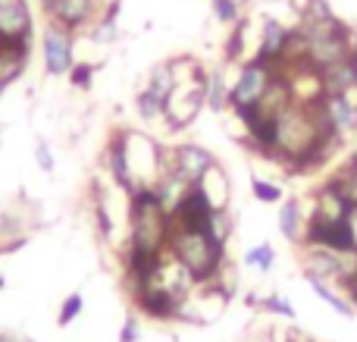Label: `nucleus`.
I'll use <instances>...</instances> for the list:
<instances>
[{
  "label": "nucleus",
  "mask_w": 357,
  "mask_h": 342,
  "mask_svg": "<svg viewBox=\"0 0 357 342\" xmlns=\"http://www.w3.org/2000/svg\"><path fill=\"white\" fill-rule=\"evenodd\" d=\"M169 236H173V220L163 201L157 198L154 186H138L129 195V239L126 242L148 255H163L169 248Z\"/></svg>",
  "instance_id": "nucleus-1"
},
{
  "label": "nucleus",
  "mask_w": 357,
  "mask_h": 342,
  "mask_svg": "<svg viewBox=\"0 0 357 342\" xmlns=\"http://www.w3.org/2000/svg\"><path fill=\"white\" fill-rule=\"evenodd\" d=\"M167 251L182 264L185 274L197 283V289H210L229 264L226 245L213 242L204 230H178V226H173Z\"/></svg>",
  "instance_id": "nucleus-2"
},
{
  "label": "nucleus",
  "mask_w": 357,
  "mask_h": 342,
  "mask_svg": "<svg viewBox=\"0 0 357 342\" xmlns=\"http://www.w3.org/2000/svg\"><path fill=\"white\" fill-rule=\"evenodd\" d=\"M276 75H279V69L270 66V63H264V60H257V57L238 63V73H235V79L229 82V110L238 113V110L257 107L260 101H264V94L270 91Z\"/></svg>",
  "instance_id": "nucleus-3"
},
{
  "label": "nucleus",
  "mask_w": 357,
  "mask_h": 342,
  "mask_svg": "<svg viewBox=\"0 0 357 342\" xmlns=\"http://www.w3.org/2000/svg\"><path fill=\"white\" fill-rule=\"evenodd\" d=\"M310 110H314L317 126H320L323 135H335L342 142H348L357 132V88H351L345 94H326Z\"/></svg>",
  "instance_id": "nucleus-4"
},
{
  "label": "nucleus",
  "mask_w": 357,
  "mask_h": 342,
  "mask_svg": "<svg viewBox=\"0 0 357 342\" xmlns=\"http://www.w3.org/2000/svg\"><path fill=\"white\" fill-rule=\"evenodd\" d=\"M213 167H216V157L197 142H182L163 151V173L182 176L188 186L201 182Z\"/></svg>",
  "instance_id": "nucleus-5"
},
{
  "label": "nucleus",
  "mask_w": 357,
  "mask_h": 342,
  "mask_svg": "<svg viewBox=\"0 0 357 342\" xmlns=\"http://www.w3.org/2000/svg\"><path fill=\"white\" fill-rule=\"evenodd\" d=\"M41 60H44V73L60 79L69 75V69L75 66V35L60 25H44L41 31Z\"/></svg>",
  "instance_id": "nucleus-6"
},
{
  "label": "nucleus",
  "mask_w": 357,
  "mask_h": 342,
  "mask_svg": "<svg viewBox=\"0 0 357 342\" xmlns=\"http://www.w3.org/2000/svg\"><path fill=\"white\" fill-rule=\"evenodd\" d=\"M41 10L50 25H60V29L79 35L82 29H91V22L100 13V3L98 0H47L41 3Z\"/></svg>",
  "instance_id": "nucleus-7"
},
{
  "label": "nucleus",
  "mask_w": 357,
  "mask_h": 342,
  "mask_svg": "<svg viewBox=\"0 0 357 342\" xmlns=\"http://www.w3.org/2000/svg\"><path fill=\"white\" fill-rule=\"evenodd\" d=\"M301 245H317V248L329 251H357V230L354 220L345 223H320V220H307Z\"/></svg>",
  "instance_id": "nucleus-8"
},
{
  "label": "nucleus",
  "mask_w": 357,
  "mask_h": 342,
  "mask_svg": "<svg viewBox=\"0 0 357 342\" xmlns=\"http://www.w3.org/2000/svg\"><path fill=\"white\" fill-rule=\"evenodd\" d=\"M216 207L210 205V198L204 195L201 186H188V192L176 201V207L169 211V220L178 230H207L210 217Z\"/></svg>",
  "instance_id": "nucleus-9"
},
{
  "label": "nucleus",
  "mask_w": 357,
  "mask_h": 342,
  "mask_svg": "<svg viewBox=\"0 0 357 342\" xmlns=\"http://www.w3.org/2000/svg\"><path fill=\"white\" fill-rule=\"evenodd\" d=\"M289 35H291V25L279 22V19L266 16L264 25H260V41H257V60L270 63L276 66L279 73L285 69V50H289Z\"/></svg>",
  "instance_id": "nucleus-10"
},
{
  "label": "nucleus",
  "mask_w": 357,
  "mask_h": 342,
  "mask_svg": "<svg viewBox=\"0 0 357 342\" xmlns=\"http://www.w3.org/2000/svg\"><path fill=\"white\" fill-rule=\"evenodd\" d=\"M307 220H320V223H345V220H354V205L333 188L329 182H323L314 195V211H310Z\"/></svg>",
  "instance_id": "nucleus-11"
},
{
  "label": "nucleus",
  "mask_w": 357,
  "mask_h": 342,
  "mask_svg": "<svg viewBox=\"0 0 357 342\" xmlns=\"http://www.w3.org/2000/svg\"><path fill=\"white\" fill-rule=\"evenodd\" d=\"M104 163H107V170H110L113 182H116L126 195L135 192L138 182H135V176H132L129 154H126V129H116L110 135V142H107V148H104Z\"/></svg>",
  "instance_id": "nucleus-12"
},
{
  "label": "nucleus",
  "mask_w": 357,
  "mask_h": 342,
  "mask_svg": "<svg viewBox=\"0 0 357 342\" xmlns=\"http://www.w3.org/2000/svg\"><path fill=\"white\" fill-rule=\"evenodd\" d=\"M0 31L13 38H35V16L29 0H0Z\"/></svg>",
  "instance_id": "nucleus-13"
},
{
  "label": "nucleus",
  "mask_w": 357,
  "mask_h": 342,
  "mask_svg": "<svg viewBox=\"0 0 357 342\" xmlns=\"http://www.w3.org/2000/svg\"><path fill=\"white\" fill-rule=\"evenodd\" d=\"M320 75H323V91L326 94H345L357 88V50H351L345 60L320 69Z\"/></svg>",
  "instance_id": "nucleus-14"
},
{
  "label": "nucleus",
  "mask_w": 357,
  "mask_h": 342,
  "mask_svg": "<svg viewBox=\"0 0 357 342\" xmlns=\"http://www.w3.org/2000/svg\"><path fill=\"white\" fill-rule=\"evenodd\" d=\"M304 230H307V214H304L301 201L298 198H282V205H279V232H282L289 242L301 245L304 242Z\"/></svg>",
  "instance_id": "nucleus-15"
},
{
  "label": "nucleus",
  "mask_w": 357,
  "mask_h": 342,
  "mask_svg": "<svg viewBox=\"0 0 357 342\" xmlns=\"http://www.w3.org/2000/svg\"><path fill=\"white\" fill-rule=\"evenodd\" d=\"M307 286L314 289V292L320 295V299L326 302L335 314H342V318H354V314H357V308L345 299V295H342V289L335 286V283H326V280H320V276H310L307 274Z\"/></svg>",
  "instance_id": "nucleus-16"
},
{
  "label": "nucleus",
  "mask_w": 357,
  "mask_h": 342,
  "mask_svg": "<svg viewBox=\"0 0 357 342\" xmlns=\"http://www.w3.org/2000/svg\"><path fill=\"white\" fill-rule=\"evenodd\" d=\"M207 107L213 113L229 110V79H226V63L222 66L207 69Z\"/></svg>",
  "instance_id": "nucleus-17"
},
{
  "label": "nucleus",
  "mask_w": 357,
  "mask_h": 342,
  "mask_svg": "<svg viewBox=\"0 0 357 342\" xmlns=\"http://www.w3.org/2000/svg\"><path fill=\"white\" fill-rule=\"evenodd\" d=\"M195 186L204 188V195L210 198V205L213 207H229V176H226V170H222L220 163H216V167L210 170L201 182H195Z\"/></svg>",
  "instance_id": "nucleus-18"
},
{
  "label": "nucleus",
  "mask_w": 357,
  "mask_h": 342,
  "mask_svg": "<svg viewBox=\"0 0 357 342\" xmlns=\"http://www.w3.org/2000/svg\"><path fill=\"white\" fill-rule=\"evenodd\" d=\"M245 47H248V16L229 25L226 44H222V60L226 63H245Z\"/></svg>",
  "instance_id": "nucleus-19"
},
{
  "label": "nucleus",
  "mask_w": 357,
  "mask_h": 342,
  "mask_svg": "<svg viewBox=\"0 0 357 342\" xmlns=\"http://www.w3.org/2000/svg\"><path fill=\"white\" fill-rule=\"evenodd\" d=\"M326 182H329L333 188H339V192L345 195L348 201H351L354 211H357V163H348V161H345L333 176H329Z\"/></svg>",
  "instance_id": "nucleus-20"
},
{
  "label": "nucleus",
  "mask_w": 357,
  "mask_h": 342,
  "mask_svg": "<svg viewBox=\"0 0 357 342\" xmlns=\"http://www.w3.org/2000/svg\"><path fill=\"white\" fill-rule=\"evenodd\" d=\"M232 230H235V220H232V214H229V207H216L204 232H207L213 242L229 245V239H232Z\"/></svg>",
  "instance_id": "nucleus-21"
},
{
  "label": "nucleus",
  "mask_w": 357,
  "mask_h": 342,
  "mask_svg": "<svg viewBox=\"0 0 357 342\" xmlns=\"http://www.w3.org/2000/svg\"><path fill=\"white\" fill-rule=\"evenodd\" d=\"M245 264L254 270H260V274H270L273 264H276V248H273L270 242H260L254 245V248L245 251Z\"/></svg>",
  "instance_id": "nucleus-22"
},
{
  "label": "nucleus",
  "mask_w": 357,
  "mask_h": 342,
  "mask_svg": "<svg viewBox=\"0 0 357 342\" xmlns=\"http://www.w3.org/2000/svg\"><path fill=\"white\" fill-rule=\"evenodd\" d=\"M251 195L260 201V205H279V201L285 198L282 186H276V182H270V179H260V176L251 179Z\"/></svg>",
  "instance_id": "nucleus-23"
},
{
  "label": "nucleus",
  "mask_w": 357,
  "mask_h": 342,
  "mask_svg": "<svg viewBox=\"0 0 357 342\" xmlns=\"http://www.w3.org/2000/svg\"><path fill=\"white\" fill-rule=\"evenodd\" d=\"M82 311H85V295H82V292H69L66 299H63L60 311H56V327H69L75 318H82Z\"/></svg>",
  "instance_id": "nucleus-24"
},
{
  "label": "nucleus",
  "mask_w": 357,
  "mask_h": 342,
  "mask_svg": "<svg viewBox=\"0 0 357 342\" xmlns=\"http://www.w3.org/2000/svg\"><path fill=\"white\" fill-rule=\"evenodd\" d=\"M335 19V10L329 0H304V10H301V22L317 25V22H329Z\"/></svg>",
  "instance_id": "nucleus-25"
},
{
  "label": "nucleus",
  "mask_w": 357,
  "mask_h": 342,
  "mask_svg": "<svg viewBox=\"0 0 357 342\" xmlns=\"http://www.w3.org/2000/svg\"><path fill=\"white\" fill-rule=\"evenodd\" d=\"M135 110H138V117L142 119H163V113H167V104H163V101H157L154 94H148L142 88V91L135 94Z\"/></svg>",
  "instance_id": "nucleus-26"
},
{
  "label": "nucleus",
  "mask_w": 357,
  "mask_h": 342,
  "mask_svg": "<svg viewBox=\"0 0 357 342\" xmlns=\"http://www.w3.org/2000/svg\"><path fill=\"white\" fill-rule=\"evenodd\" d=\"M94 75H98V66L94 63H88V60H75V66L69 69V85L73 88H79V91H88L91 88V82H94Z\"/></svg>",
  "instance_id": "nucleus-27"
},
{
  "label": "nucleus",
  "mask_w": 357,
  "mask_h": 342,
  "mask_svg": "<svg viewBox=\"0 0 357 342\" xmlns=\"http://www.w3.org/2000/svg\"><path fill=\"white\" fill-rule=\"evenodd\" d=\"M210 3H213L216 22H222V25H235L238 19H245V13H241V0H210Z\"/></svg>",
  "instance_id": "nucleus-28"
},
{
  "label": "nucleus",
  "mask_w": 357,
  "mask_h": 342,
  "mask_svg": "<svg viewBox=\"0 0 357 342\" xmlns=\"http://www.w3.org/2000/svg\"><path fill=\"white\" fill-rule=\"evenodd\" d=\"M264 311H270V314H279V318H289V320H295V308H291V302L285 299V295H264V299L257 302Z\"/></svg>",
  "instance_id": "nucleus-29"
},
{
  "label": "nucleus",
  "mask_w": 357,
  "mask_h": 342,
  "mask_svg": "<svg viewBox=\"0 0 357 342\" xmlns=\"http://www.w3.org/2000/svg\"><path fill=\"white\" fill-rule=\"evenodd\" d=\"M94 223H98V230H100V236H104V239L113 236L110 207H107V201H104V195H100V192H98V201H94Z\"/></svg>",
  "instance_id": "nucleus-30"
},
{
  "label": "nucleus",
  "mask_w": 357,
  "mask_h": 342,
  "mask_svg": "<svg viewBox=\"0 0 357 342\" xmlns=\"http://www.w3.org/2000/svg\"><path fill=\"white\" fill-rule=\"evenodd\" d=\"M142 339V320H138V311H129L119 327V342H138Z\"/></svg>",
  "instance_id": "nucleus-31"
},
{
  "label": "nucleus",
  "mask_w": 357,
  "mask_h": 342,
  "mask_svg": "<svg viewBox=\"0 0 357 342\" xmlns=\"http://www.w3.org/2000/svg\"><path fill=\"white\" fill-rule=\"evenodd\" d=\"M35 163L41 173H54L56 170V161H54V151H50L47 142H38L35 144Z\"/></svg>",
  "instance_id": "nucleus-32"
},
{
  "label": "nucleus",
  "mask_w": 357,
  "mask_h": 342,
  "mask_svg": "<svg viewBox=\"0 0 357 342\" xmlns=\"http://www.w3.org/2000/svg\"><path fill=\"white\" fill-rule=\"evenodd\" d=\"M339 289H342V295H345L348 302L357 308V274L351 276V280H345V283H339Z\"/></svg>",
  "instance_id": "nucleus-33"
},
{
  "label": "nucleus",
  "mask_w": 357,
  "mask_h": 342,
  "mask_svg": "<svg viewBox=\"0 0 357 342\" xmlns=\"http://www.w3.org/2000/svg\"><path fill=\"white\" fill-rule=\"evenodd\" d=\"M3 289H6V276H0V292H3Z\"/></svg>",
  "instance_id": "nucleus-34"
},
{
  "label": "nucleus",
  "mask_w": 357,
  "mask_h": 342,
  "mask_svg": "<svg viewBox=\"0 0 357 342\" xmlns=\"http://www.w3.org/2000/svg\"><path fill=\"white\" fill-rule=\"evenodd\" d=\"M0 342H13V339L10 336H0Z\"/></svg>",
  "instance_id": "nucleus-35"
}]
</instances>
